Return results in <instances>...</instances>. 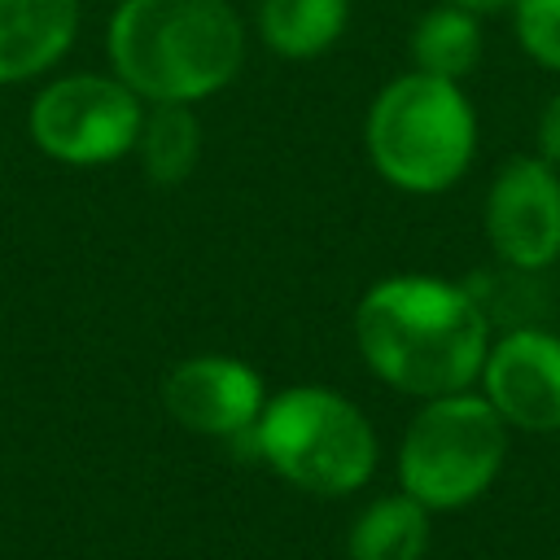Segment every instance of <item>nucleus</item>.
<instances>
[{
  "label": "nucleus",
  "mask_w": 560,
  "mask_h": 560,
  "mask_svg": "<svg viewBox=\"0 0 560 560\" xmlns=\"http://www.w3.org/2000/svg\"><path fill=\"white\" fill-rule=\"evenodd\" d=\"M350 332L363 368L420 402L472 389L494 337L468 284L424 271H398L368 284L354 302Z\"/></svg>",
  "instance_id": "f257e3e1"
},
{
  "label": "nucleus",
  "mask_w": 560,
  "mask_h": 560,
  "mask_svg": "<svg viewBox=\"0 0 560 560\" xmlns=\"http://www.w3.org/2000/svg\"><path fill=\"white\" fill-rule=\"evenodd\" d=\"M105 52L144 105H201L241 74L245 18L232 0H118Z\"/></svg>",
  "instance_id": "f03ea898"
},
{
  "label": "nucleus",
  "mask_w": 560,
  "mask_h": 560,
  "mask_svg": "<svg viewBox=\"0 0 560 560\" xmlns=\"http://www.w3.org/2000/svg\"><path fill=\"white\" fill-rule=\"evenodd\" d=\"M363 149L389 188L438 197L477 158V105L455 79L402 70L376 88L363 114Z\"/></svg>",
  "instance_id": "7ed1b4c3"
},
{
  "label": "nucleus",
  "mask_w": 560,
  "mask_h": 560,
  "mask_svg": "<svg viewBox=\"0 0 560 560\" xmlns=\"http://www.w3.org/2000/svg\"><path fill=\"white\" fill-rule=\"evenodd\" d=\"M245 442L280 481L319 499L359 494L381 464L368 411L332 385H284L267 394Z\"/></svg>",
  "instance_id": "20e7f679"
},
{
  "label": "nucleus",
  "mask_w": 560,
  "mask_h": 560,
  "mask_svg": "<svg viewBox=\"0 0 560 560\" xmlns=\"http://www.w3.org/2000/svg\"><path fill=\"white\" fill-rule=\"evenodd\" d=\"M508 433L512 429L477 385L424 398L398 438V490H407L433 516L472 508L508 464Z\"/></svg>",
  "instance_id": "39448f33"
},
{
  "label": "nucleus",
  "mask_w": 560,
  "mask_h": 560,
  "mask_svg": "<svg viewBox=\"0 0 560 560\" xmlns=\"http://www.w3.org/2000/svg\"><path fill=\"white\" fill-rule=\"evenodd\" d=\"M140 122H144V101L114 70L57 74L35 92L26 109V131L35 149L74 171L114 166L131 158Z\"/></svg>",
  "instance_id": "423d86ee"
},
{
  "label": "nucleus",
  "mask_w": 560,
  "mask_h": 560,
  "mask_svg": "<svg viewBox=\"0 0 560 560\" xmlns=\"http://www.w3.org/2000/svg\"><path fill=\"white\" fill-rule=\"evenodd\" d=\"M481 228L490 254L512 271H547L560 262V166L538 153H512L486 188Z\"/></svg>",
  "instance_id": "0eeeda50"
},
{
  "label": "nucleus",
  "mask_w": 560,
  "mask_h": 560,
  "mask_svg": "<svg viewBox=\"0 0 560 560\" xmlns=\"http://www.w3.org/2000/svg\"><path fill=\"white\" fill-rule=\"evenodd\" d=\"M477 389L508 429L538 438L560 433V332L516 324L490 337Z\"/></svg>",
  "instance_id": "6e6552de"
},
{
  "label": "nucleus",
  "mask_w": 560,
  "mask_h": 560,
  "mask_svg": "<svg viewBox=\"0 0 560 560\" xmlns=\"http://www.w3.org/2000/svg\"><path fill=\"white\" fill-rule=\"evenodd\" d=\"M267 402V385L254 363L236 354H188L162 376V407L166 416L197 433L241 442Z\"/></svg>",
  "instance_id": "1a4fd4ad"
},
{
  "label": "nucleus",
  "mask_w": 560,
  "mask_h": 560,
  "mask_svg": "<svg viewBox=\"0 0 560 560\" xmlns=\"http://www.w3.org/2000/svg\"><path fill=\"white\" fill-rule=\"evenodd\" d=\"M79 35V0H0V83L48 74Z\"/></svg>",
  "instance_id": "9d476101"
},
{
  "label": "nucleus",
  "mask_w": 560,
  "mask_h": 560,
  "mask_svg": "<svg viewBox=\"0 0 560 560\" xmlns=\"http://www.w3.org/2000/svg\"><path fill=\"white\" fill-rule=\"evenodd\" d=\"M433 512L407 490L368 499L346 529V560H424Z\"/></svg>",
  "instance_id": "9b49d317"
},
{
  "label": "nucleus",
  "mask_w": 560,
  "mask_h": 560,
  "mask_svg": "<svg viewBox=\"0 0 560 560\" xmlns=\"http://www.w3.org/2000/svg\"><path fill=\"white\" fill-rule=\"evenodd\" d=\"M350 9L354 0H258L254 26L280 61H315L346 35Z\"/></svg>",
  "instance_id": "f8f14e48"
},
{
  "label": "nucleus",
  "mask_w": 560,
  "mask_h": 560,
  "mask_svg": "<svg viewBox=\"0 0 560 560\" xmlns=\"http://www.w3.org/2000/svg\"><path fill=\"white\" fill-rule=\"evenodd\" d=\"M481 48H486L481 18L451 9V4H438V0L411 22V35H407L411 70L455 79V83H464L481 66Z\"/></svg>",
  "instance_id": "ddd939ff"
},
{
  "label": "nucleus",
  "mask_w": 560,
  "mask_h": 560,
  "mask_svg": "<svg viewBox=\"0 0 560 560\" xmlns=\"http://www.w3.org/2000/svg\"><path fill=\"white\" fill-rule=\"evenodd\" d=\"M136 158L144 175L162 188H175L192 175L201 158V118L197 105H144V122L136 136Z\"/></svg>",
  "instance_id": "4468645a"
},
{
  "label": "nucleus",
  "mask_w": 560,
  "mask_h": 560,
  "mask_svg": "<svg viewBox=\"0 0 560 560\" xmlns=\"http://www.w3.org/2000/svg\"><path fill=\"white\" fill-rule=\"evenodd\" d=\"M508 18L521 52L538 70L560 74V0H512Z\"/></svg>",
  "instance_id": "2eb2a0df"
},
{
  "label": "nucleus",
  "mask_w": 560,
  "mask_h": 560,
  "mask_svg": "<svg viewBox=\"0 0 560 560\" xmlns=\"http://www.w3.org/2000/svg\"><path fill=\"white\" fill-rule=\"evenodd\" d=\"M534 153L551 166H560V88L542 101L538 122H534Z\"/></svg>",
  "instance_id": "dca6fc26"
},
{
  "label": "nucleus",
  "mask_w": 560,
  "mask_h": 560,
  "mask_svg": "<svg viewBox=\"0 0 560 560\" xmlns=\"http://www.w3.org/2000/svg\"><path fill=\"white\" fill-rule=\"evenodd\" d=\"M438 4H451V9H464V13H472V18H499V13H508L512 9V0H438Z\"/></svg>",
  "instance_id": "f3484780"
}]
</instances>
